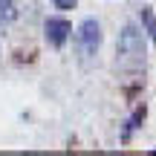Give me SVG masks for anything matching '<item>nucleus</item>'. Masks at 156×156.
<instances>
[{
	"label": "nucleus",
	"mask_w": 156,
	"mask_h": 156,
	"mask_svg": "<svg viewBox=\"0 0 156 156\" xmlns=\"http://www.w3.org/2000/svg\"><path fill=\"white\" fill-rule=\"evenodd\" d=\"M145 61H147V46L142 29L136 23H124L116 44V69L136 78L139 73H145Z\"/></svg>",
	"instance_id": "f257e3e1"
},
{
	"label": "nucleus",
	"mask_w": 156,
	"mask_h": 156,
	"mask_svg": "<svg viewBox=\"0 0 156 156\" xmlns=\"http://www.w3.org/2000/svg\"><path fill=\"white\" fill-rule=\"evenodd\" d=\"M101 23L95 17H84L75 29V49L81 55V64L90 67V64L98 58V49H101Z\"/></svg>",
	"instance_id": "f03ea898"
},
{
	"label": "nucleus",
	"mask_w": 156,
	"mask_h": 156,
	"mask_svg": "<svg viewBox=\"0 0 156 156\" xmlns=\"http://www.w3.org/2000/svg\"><path fill=\"white\" fill-rule=\"evenodd\" d=\"M44 35H46V44H49L52 49H61L69 41V35H73V23H69L67 17H49V20L44 23Z\"/></svg>",
	"instance_id": "7ed1b4c3"
},
{
	"label": "nucleus",
	"mask_w": 156,
	"mask_h": 156,
	"mask_svg": "<svg viewBox=\"0 0 156 156\" xmlns=\"http://www.w3.org/2000/svg\"><path fill=\"white\" fill-rule=\"evenodd\" d=\"M12 20H17V6H15V0H0V26H9Z\"/></svg>",
	"instance_id": "20e7f679"
},
{
	"label": "nucleus",
	"mask_w": 156,
	"mask_h": 156,
	"mask_svg": "<svg viewBox=\"0 0 156 156\" xmlns=\"http://www.w3.org/2000/svg\"><path fill=\"white\" fill-rule=\"evenodd\" d=\"M142 17H145V23H147V35H151L153 44H156V17L151 15V12H142Z\"/></svg>",
	"instance_id": "39448f33"
},
{
	"label": "nucleus",
	"mask_w": 156,
	"mask_h": 156,
	"mask_svg": "<svg viewBox=\"0 0 156 156\" xmlns=\"http://www.w3.org/2000/svg\"><path fill=\"white\" fill-rule=\"evenodd\" d=\"M52 6L61 9V12H69V9H75V6H78V0H52Z\"/></svg>",
	"instance_id": "423d86ee"
}]
</instances>
